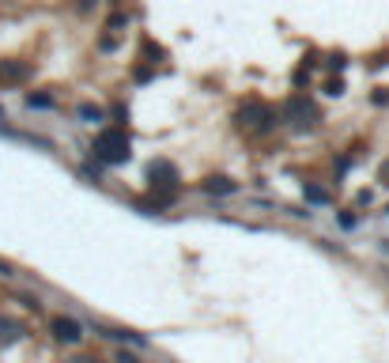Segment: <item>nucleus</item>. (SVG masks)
Segmentation results:
<instances>
[{
    "mask_svg": "<svg viewBox=\"0 0 389 363\" xmlns=\"http://www.w3.org/2000/svg\"><path fill=\"white\" fill-rule=\"evenodd\" d=\"M53 337L64 340V345H76V340L83 337V325L76 322V318H53Z\"/></svg>",
    "mask_w": 389,
    "mask_h": 363,
    "instance_id": "nucleus-5",
    "label": "nucleus"
},
{
    "mask_svg": "<svg viewBox=\"0 0 389 363\" xmlns=\"http://www.w3.org/2000/svg\"><path fill=\"white\" fill-rule=\"evenodd\" d=\"M284 117H287V125H291L295 133H314V129H318V121H321V110H318L314 103H310L306 95H295V98H287Z\"/></svg>",
    "mask_w": 389,
    "mask_h": 363,
    "instance_id": "nucleus-2",
    "label": "nucleus"
},
{
    "mask_svg": "<svg viewBox=\"0 0 389 363\" xmlns=\"http://www.w3.org/2000/svg\"><path fill=\"white\" fill-rule=\"evenodd\" d=\"M174 178H178V171H174L166 159L148 163V182H151V185H174Z\"/></svg>",
    "mask_w": 389,
    "mask_h": 363,
    "instance_id": "nucleus-6",
    "label": "nucleus"
},
{
    "mask_svg": "<svg viewBox=\"0 0 389 363\" xmlns=\"http://www.w3.org/2000/svg\"><path fill=\"white\" fill-rule=\"evenodd\" d=\"M235 121H238L242 129H253V133H269V129L276 125V121H272V110L261 106V103H242L238 114H235Z\"/></svg>",
    "mask_w": 389,
    "mask_h": 363,
    "instance_id": "nucleus-3",
    "label": "nucleus"
},
{
    "mask_svg": "<svg viewBox=\"0 0 389 363\" xmlns=\"http://www.w3.org/2000/svg\"><path fill=\"white\" fill-rule=\"evenodd\" d=\"M95 156L103 163H110V167H121V163H129L132 144L121 129H103V133L95 137Z\"/></svg>",
    "mask_w": 389,
    "mask_h": 363,
    "instance_id": "nucleus-1",
    "label": "nucleus"
},
{
    "mask_svg": "<svg viewBox=\"0 0 389 363\" xmlns=\"http://www.w3.org/2000/svg\"><path fill=\"white\" fill-rule=\"evenodd\" d=\"M30 76V64L19 61H0V87H19Z\"/></svg>",
    "mask_w": 389,
    "mask_h": 363,
    "instance_id": "nucleus-4",
    "label": "nucleus"
},
{
    "mask_svg": "<svg viewBox=\"0 0 389 363\" xmlns=\"http://www.w3.org/2000/svg\"><path fill=\"white\" fill-rule=\"evenodd\" d=\"M117 363H137V356H132V352H121V356H117Z\"/></svg>",
    "mask_w": 389,
    "mask_h": 363,
    "instance_id": "nucleus-12",
    "label": "nucleus"
},
{
    "mask_svg": "<svg viewBox=\"0 0 389 363\" xmlns=\"http://www.w3.org/2000/svg\"><path fill=\"white\" fill-rule=\"evenodd\" d=\"M0 337H4V340H16V337H23V329H19V325H12V322H4V318H0Z\"/></svg>",
    "mask_w": 389,
    "mask_h": 363,
    "instance_id": "nucleus-9",
    "label": "nucleus"
},
{
    "mask_svg": "<svg viewBox=\"0 0 389 363\" xmlns=\"http://www.w3.org/2000/svg\"><path fill=\"white\" fill-rule=\"evenodd\" d=\"M382 185H389V163H385V167H382Z\"/></svg>",
    "mask_w": 389,
    "mask_h": 363,
    "instance_id": "nucleus-13",
    "label": "nucleus"
},
{
    "mask_svg": "<svg viewBox=\"0 0 389 363\" xmlns=\"http://www.w3.org/2000/svg\"><path fill=\"white\" fill-rule=\"evenodd\" d=\"M69 363H95V359H87V356H80V359H69Z\"/></svg>",
    "mask_w": 389,
    "mask_h": 363,
    "instance_id": "nucleus-14",
    "label": "nucleus"
},
{
    "mask_svg": "<svg viewBox=\"0 0 389 363\" xmlns=\"http://www.w3.org/2000/svg\"><path fill=\"white\" fill-rule=\"evenodd\" d=\"M306 201H314V204H329V190H321V185H306Z\"/></svg>",
    "mask_w": 389,
    "mask_h": 363,
    "instance_id": "nucleus-8",
    "label": "nucleus"
},
{
    "mask_svg": "<svg viewBox=\"0 0 389 363\" xmlns=\"http://www.w3.org/2000/svg\"><path fill=\"white\" fill-rule=\"evenodd\" d=\"M27 103L42 110V106H53V98H50V95H30V98H27Z\"/></svg>",
    "mask_w": 389,
    "mask_h": 363,
    "instance_id": "nucleus-10",
    "label": "nucleus"
},
{
    "mask_svg": "<svg viewBox=\"0 0 389 363\" xmlns=\"http://www.w3.org/2000/svg\"><path fill=\"white\" fill-rule=\"evenodd\" d=\"M80 114L95 121V117H98V106H91V103H83V106H80Z\"/></svg>",
    "mask_w": 389,
    "mask_h": 363,
    "instance_id": "nucleus-11",
    "label": "nucleus"
},
{
    "mask_svg": "<svg viewBox=\"0 0 389 363\" xmlns=\"http://www.w3.org/2000/svg\"><path fill=\"white\" fill-rule=\"evenodd\" d=\"M201 190H204V193H212V197H227V193H235V182L223 178V174H216V178L201 182Z\"/></svg>",
    "mask_w": 389,
    "mask_h": 363,
    "instance_id": "nucleus-7",
    "label": "nucleus"
}]
</instances>
